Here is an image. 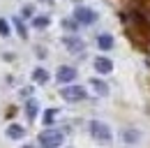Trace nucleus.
<instances>
[{
    "label": "nucleus",
    "mask_w": 150,
    "mask_h": 148,
    "mask_svg": "<svg viewBox=\"0 0 150 148\" xmlns=\"http://www.w3.org/2000/svg\"><path fill=\"white\" fill-rule=\"evenodd\" d=\"M65 141V134L60 132V130H46V132H42L39 134V144L44 148H53V146H60Z\"/></svg>",
    "instance_id": "f257e3e1"
},
{
    "label": "nucleus",
    "mask_w": 150,
    "mask_h": 148,
    "mask_svg": "<svg viewBox=\"0 0 150 148\" xmlns=\"http://www.w3.org/2000/svg\"><path fill=\"white\" fill-rule=\"evenodd\" d=\"M90 134H93V139H97L99 144H111V130L106 127L104 123H99V120H93V123H90Z\"/></svg>",
    "instance_id": "f03ea898"
},
{
    "label": "nucleus",
    "mask_w": 150,
    "mask_h": 148,
    "mask_svg": "<svg viewBox=\"0 0 150 148\" xmlns=\"http://www.w3.org/2000/svg\"><path fill=\"white\" fill-rule=\"evenodd\" d=\"M60 95L67 100V102H81V100H86V90L81 88V86H67V88H62Z\"/></svg>",
    "instance_id": "7ed1b4c3"
},
{
    "label": "nucleus",
    "mask_w": 150,
    "mask_h": 148,
    "mask_svg": "<svg viewBox=\"0 0 150 148\" xmlns=\"http://www.w3.org/2000/svg\"><path fill=\"white\" fill-rule=\"evenodd\" d=\"M56 79L60 83H69V81H74L76 79V70L74 67H69V65H60L56 72Z\"/></svg>",
    "instance_id": "20e7f679"
},
{
    "label": "nucleus",
    "mask_w": 150,
    "mask_h": 148,
    "mask_svg": "<svg viewBox=\"0 0 150 148\" xmlns=\"http://www.w3.org/2000/svg\"><path fill=\"white\" fill-rule=\"evenodd\" d=\"M74 18L79 21V23H86V26H90V23H93L97 16H95L93 9H88V7H76V9H74Z\"/></svg>",
    "instance_id": "39448f33"
},
{
    "label": "nucleus",
    "mask_w": 150,
    "mask_h": 148,
    "mask_svg": "<svg viewBox=\"0 0 150 148\" xmlns=\"http://www.w3.org/2000/svg\"><path fill=\"white\" fill-rule=\"evenodd\" d=\"M95 70H97L99 74H111L113 63L109 60V58H97V60H95Z\"/></svg>",
    "instance_id": "423d86ee"
},
{
    "label": "nucleus",
    "mask_w": 150,
    "mask_h": 148,
    "mask_svg": "<svg viewBox=\"0 0 150 148\" xmlns=\"http://www.w3.org/2000/svg\"><path fill=\"white\" fill-rule=\"evenodd\" d=\"M65 44H67V49L74 51V53H81V51H83V42H81L79 37H65Z\"/></svg>",
    "instance_id": "0eeeda50"
},
{
    "label": "nucleus",
    "mask_w": 150,
    "mask_h": 148,
    "mask_svg": "<svg viewBox=\"0 0 150 148\" xmlns=\"http://www.w3.org/2000/svg\"><path fill=\"white\" fill-rule=\"evenodd\" d=\"M97 44H99V49H102V51H109V49H113V37L104 33V35L97 37Z\"/></svg>",
    "instance_id": "6e6552de"
},
{
    "label": "nucleus",
    "mask_w": 150,
    "mask_h": 148,
    "mask_svg": "<svg viewBox=\"0 0 150 148\" xmlns=\"http://www.w3.org/2000/svg\"><path fill=\"white\" fill-rule=\"evenodd\" d=\"M33 81H35V83H42V86H44V83L49 81V72H46L44 67H37V70L33 72Z\"/></svg>",
    "instance_id": "1a4fd4ad"
},
{
    "label": "nucleus",
    "mask_w": 150,
    "mask_h": 148,
    "mask_svg": "<svg viewBox=\"0 0 150 148\" xmlns=\"http://www.w3.org/2000/svg\"><path fill=\"white\" fill-rule=\"evenodd\" d=\"M7 134H9L12 139H23V134H25V130L21 127V125H9V127H7Z\"/></svg>",
    "instance_id": "9d476101"
},
{
    "label": "nucleus",
    "mask_w": 150,
    "mask_h": 148,
    "mask_svg": "<svg viewBox=\"0 0 150 148\" xmlns=\"http://www.w3.org/2000/svg\"><path fill=\"white\" fill-rule=\"evenodd\" d=\"M90 86H93V88L99 92V95H106V92H109V86H106L102 79H93V81H90Z\"/></svg>",
    "instance_id": "9b49d317"
},
{
    "label": "nucleus",
    "mask_w": 150,
    "mask_h": 148,
    "mask_svg": "<svg viewBox=\"0 0 150 148\" xmlns=\"http://www.w3.org/2000/svg\"><path fill=\"white\" fill-rule=\"evenodd\" d=\"M25 113H28L30 120H35V116H37V102H35V100H30V102L25 104Z\"/></svg>",
    "instance_id": "f8f14e48"
},
{
    "label": "nucleus",
    "mask_w": 150,
    "mask_h": 148,
    "mask_svg": "<svg viewBox=\"0 0 150 148\" xmlns=\"http://www.w3.org/2000/svg\"><path fill=\"white\" fill-rule=\"evenodd\" d=\"M122 139H125L127 144H132V141H139V132H132V130H125V132H122Z\"/></svg>",
    "instance_id": "ddd939ff"
},
{
    "label": "nucleus",
    "mask_w": 150,
    "mask_h": 148,
    "mask_svg": "<svg viewBox=\"0 0 150 148\" xmlns=\"http://www.w3.org/2000/svg\"><path fill=\"white\" fill-rule=\"evenodd\" d=\"M56 109H46V113H44V125H51L53 123V118H56Z\"/></svg>",
    "instance_id": "4468645a"
},
{
    "label": "nucleus",
    "mask_w": 150,
    "mask_h": 148,
    "mask_svg": "<svg viewBox=\"0 0 150 148\" xmlns=\"http://www.w3.org/2000/svg\"><path fill=\"white\" fill-rule=\"evenodd\" d=\"M14 26H16V33H19L21 37L28 35V30H25V26H23V21H21V18H14Z\"/></svg>",
    "instance_id": "2eb2a0df"
},
{
    "label": "nucleus",
    "mask_w": 150,
    "mask_h": 148,
    "mask_svg": "<svg viewBox=\"0 0 150 148\" xmlns=\"http://www.w3.org/2000/svg\"><path fill=\"white\" fill-rule=\"evenodd\" d=\"M33 26H35V28H46V26H49V18L46 16H37L35 21H33Z\"/></svg>",
    "instance_id": "dca6fc26"
},
{
    "label": "nucleus",
    "mask_w": 150,
    "mask_h": 148,
    "mask_svg": "<svg viewBox=\"0 0 150 148\" xmlns=\"http://www.w3.org/2000/svg\"><path fill=\"white\" fill-rule=\"evenodd\" d=\"M0 35L2 37H9V23L5 18H0Z\"/></svg>",
    "instance_id": "f3484780"
}]
</instances>
